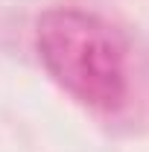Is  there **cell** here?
Instances as JSON below:
<instances>
[{
    "label": "cell",
    "instance_id": "1",
    "mask_svg": "<svg viewBox=\"0 0 149 152\" xmlns=\"http://www.w3.org/2000/svg\"><path fill=\"white\" fill-rule=\"evenodd\" d=\"M38 56L79 102L117 111L129 96V47L111 23L82 9H50L38 18Z\"/></svg>",
    "mask_w": 149,
    "mask_h": 152
}]
</instances>
